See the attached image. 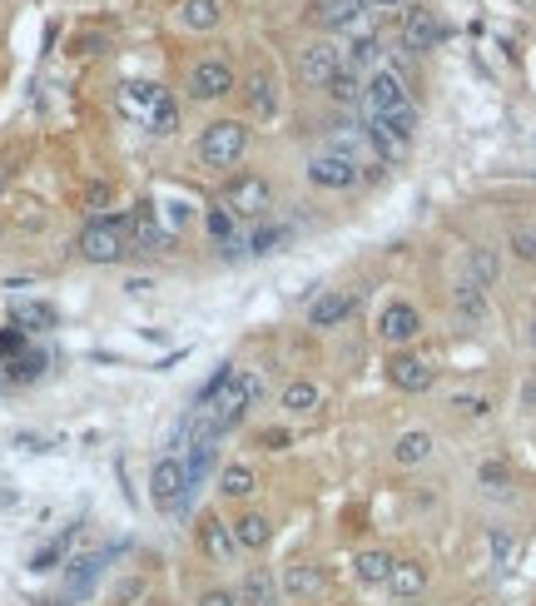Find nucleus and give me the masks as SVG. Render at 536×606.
<instances>
[{
	"label": "nucleus",
	"instance_id": "7ed1b4c3",
	"mask_svg": "<svg viewBox=\"0 0 536 606\" xmlns=\"http://www.w3.org/2000/svg\"><path fill=\"white\" fill-rule=\"evenodd\" d=\"M244 150H249L244 120H214V125L204 130V140H199V159L214 164V169H234V164L244 159Z\"/></svg>",
	"mask_w": 536,
	"mask_h": 606
},
{
	"label": "nucleus",
	"instance_id": "a878e982",
	"mask_svg": "<svg viewBox=\"0 0 536 606\" xmlns=\"http://www.w3.org/2000/svg\"><path fill=\"white\" fill-rule=\"evenodd\" d=\"M318 403H323V393H318V388H313V383H303V378H298V383H288V388H283V408H288V413H293V418H308V413H313V408H318Z\"/></svg>",
	"mask_w": 536,
	"mask_h": 606
},
{
	"label": "nucleus",
	"instance_id": "412c9836",
	"mask_svg": "<svg viewBox=\"0 0 536 606\" xmlns=\"http://www.w3.org/2000/svg\"><path fill=\"white\" fill-rule=\"evenodd\" d=\"M130 229H134V244H139V249H164V244H169V229L159 224V214H154L149 204L130 219Z\"/></svg>",
	"mask_w": 536,
	"mask_h": 606
},
{
	"label": "nucleus",
	"instance_id": "cd10ccee",
	"mask_svg": "<svg viewBox=\"0 0 536 606\" xmlns=\"http://www.w3.org/2000/svg\"><path fill=\"white\" fill-rule=\"evenodd\" d=\"M467 284H477V289H492L497 284V254L492 249H472L467 254Z\"/></svg>",
	"mask_w": 536,
	"mask_h": 606
},
{
	"label": "nucleus",
	"instance_id": "bb28decb",
	"mask_svg": "<svg viewBox=\"0 0 536 606\" xmlns=\"http://www.w3.org/2000/svg\"><path fill=\"white\" fill-rule=\"evenodd\" d=\"M219 15H224L219 0H184V5H179V20H184L189 30H214Z\"/></svg>",
	"mask_w": 536,
	"mask_h": 606
},
{
	"label": "nucleus",
	"instance_id": "37998d69",
	"mask_svg": "<svg viewBox=\"0 0 536 606\" xmlns=\"http://www.w3.org/2000/svg\"><path fill=\"white\" fill-rule=\"evenodd\" d=\"M189 214H194V209H184V204H169V224H184Z\"/></svg>",
	"mask_w": 536,
	"mask_h": 606
},
{
	"label": "nucleus",
	"instance_id": "4be33fe9",
	"mask_svg": "<svg viewBox=\"0 0 536 606\" xmlns=\"http://www.w3.org/2000/svg\"><path fill=\"white\" fill-rule=\"evenodd\" d=\"M348 313H353V299H348V294H323V299L308 308V323H313V328H333V323H343Z\"/></svg>",
	"mask_w": 536,
	"mask_h": 606
},
{
	"label": "nucleus",
	"instance_id": "2eb2a0df",
	"mask_svg": "<svg viewBox=\"0 0 536 606\" xmlns=\"http://www.w3.org/2000/svg\"><path fill=\"white\" fill-rule=\"evenodd\" d=\"M388 592H393L398 602L422 597V592H427V567H422V562H393V572H388Z\"/></svg>",
	"mask_w": 536,
	"mask_h": 606
},
{
	"label": "nucleus",
	"instance_id": "6ab92c4d",
	"mask_svg": "<svg viewBox=\"0 0 536 606\" xmlns=\"http://www.w3.org/2000/svg\"><path fill=\"white\" fill-rule=\"evenodd\" d=\"M244 95H249V110H254L259 120H268V115L278 110V85H273V75H268V70H254V75H249Z\"/></svg>",
	"mask_w": 536,
	"mask_h": 606
},
{
	"label": "nucleus",
	"instance_id": "4c0bfd02",
	"mask_svg": "<svg viewBox=\"0 0 536 606\" xmlns=\"http://www.w3.org/2000/svg\"><path fill=\"white\" fill-rule=\"evenodd\" d=\"M25 348V328H0V358H20Z\"/></svg>",
	"mask_w": 536,
	"mask_h": 606
},
{
	"label": "nucleus",
	"instance_id": "393cba45",
	"mask_svg": "<svg viewBox=\"0 0 536 606\" xmlns=\"http://www.w3.org/2000/svg\"><path fill=\"white\" fill-rule=\"evenodd\" d=\"M273 602H278V587L268 582V572L254 567V572L244 577V587H239V606H273Z\"/></svg>",
	"mask_w": 536,
	"mask_h": 606
},
{
	"label": "nucleus",
	"instance_id": "79ce46f5",
	"mask_svg": "<svg viewBox=\"0 0 536 606\" xmlns=\"http://www.w3.org/2000/svg\"><path fill=\"white\" fill-rule=\"evenodd\" d=\"M522 408H527V413H536V373L522 383Z\"/></svg>",
	"mask_w": 536,
	"mask_h": 606
},
{
	"label": "nucleus",
	"instance_id": "f257e3e1",
	"mask_svg": "<svg viewBox=\"0 0 536 606\" xmlns=\"http://www.w3.org/2000/svg\"><path fill=\"white\" fill-rule=\"evenodd\" d=\"M363 115L393 125L398 135H407V140L417 135V105H412V95L402 90V80L393 70H378V75L363 85Z\"/></svg>",
	"mask_w": 536,
	"mask_h": 606
},
{
	"label": "nucleus",
	"instance_id": "f3484780",
	"mask_svg": "<svg viewBox=\"0 0 536 606\" xmlns=\"http://www.w3.org/2000/svg\"><path fill=\"white\" fill-rule=\"evenodd\" d=\"M234 542H239L244 552H264L268 542H273V522H268L264 512H244V517L234 522Z\"/></svg>",
	"mask_w": 536,
	"mask_h": 606
},
{
	"label": "nucleus",
	"instance_id": "dca6fc26",
	"mask_svg": "<svg viewBox=\"0 0 536 606\" xmlns=\"http://www.w3.org/2000/svg\"><path fill=\"white\" fill-rule=\"evenodd\" d=\"M358 10H363V0H313V5H308V15H313L323 30H343V25H353Z\"/></svg>",
	"mask_w": 536,
	"mask_h": 606
},
{
	"label": "nucleus",
	"instance_id": "9b49d317",
	"mask_svg": "<svg viewBox=\"0 0 536 606\" xmlns=\"http://www.w3.org/2000/svg\"><path fill=\"white\" fill-rule=\"evenodd\" d=\"M308 179H313L318 189H353V184H358V164H353L348 154H318V159L308 164Z\"/></svg>",
	"mask_w": 536,
	"mask_h": 606
},
{
	"label": "nucleus",
	"instance_id": "20e7f679",
	"mask_svg": "<svg viewBox=\"0 0 536 606\" xmlns=\"http://www.w3.org/2000/svg\"><path fill=\"white\" fill-rule=\"evenodd\" d=\"M80 254L90 264H120L130 254V239H125V219H90L85 234H80Z\"/></svg>",
	"mask_w": 536,
	"mask_h": 606
},
{
	"label": "nucleus",
	"instance_id": "6e6552de",
	"mask_svg": "<svg viewBox=\"0 0 536 606\" xmlns=\"http://www.w3.org/2000/svg\"><path fill=\"white\" fill-rule=\"evenodd\" d=\"M338 70H343V55H338L328 40H313V45H303V55H298V75H303L308 85L328 90Z\"/></svg>",
	"mask_w": 536,
	"mask_h": 606
},
{
	"label": "nucleus",
	"instance_id": "7c9ffc66",
	"mask_svg": "<svg viewBox=\"0 0 536 606\" xmlns=\"http://www.w3.org/2000/svg\"><path fill=\"white\" fill-rule=\"evenodd\" d=\"M328 95L338 100V105H363V80H358V70H338L333 75V85H328Z\"/></svg>",
	"mask_w": 536,
	"mask_h": 606
},
{
	"label": "nucleus",
	"instance_id": "c03bdc74",
	"mask_svg": "<svg viewBox=\"0 0 536 606\" xmlns=\"http://www.w3.org/2000/svg\"><path fill=\"white\" fill-rule=\"evenodd\" d=\"M527 343L536 348V313H532V323H527Z\"/></svg>",
	"mask_w": 536,
	"mask_h": 606
},
{
	"label": "nucleus",
	"instance_id": "423d86ee",
	"mask_svg": "<svg viewBox=\"0 0 536 606\" xmlns=\"http://www.w3.org/2000/svg\"><path fill=\"white\" fill-rule=\"evenodd\" d=\"M234 85H239V75H234L229 60H214V55H209V60H199V65L189 70V95H194V100H224Z\"/></svg>",
	"mask_w": 536,
	"mask_h": 606
},
{
	"label": "nucleus",
	"instance_id": "72a5a7b5",
	"mask_svg": "<svg viewBox=\"0 0 536 606\" xmlns=\"http://www.w3.org/2000/svg\"><path fill=\"white\" fill-rule=\"evenodd\" d=\"M348 70H368V65H378V40L373 35H363L353 50H348V60H343Z\"/></svg>",
	"mask_w": 536,
	"mask_h": 606
},
{
	"label": "nucleus",
	"instance_id": "c9c22d12",
	"mask_svg": "<svg viewBox=\"0 0 536 606\" xmlns=\"http://www.w3.org/2000/svg\"><path fill=\"white\" fill-rule=\"evenodd\" d=\"M204 224H209V234H214L219 244L234 234V214H229V209H209V214H204Z\"/></svg>",
	"mask_w": 536,
	"mask_h": 606
},
{
	"label": "nucleus",
	"instance_id": "aec40b11",
	"mask_svg": "<svg viewBox=\"0 0 536 606\" xmlns=\"http://www.w3.org/2000/svg\"><path fill=\"white\" fill-rule=\"evenodd\" d=\"M219 492H224V497H254V492H259V472H254L249 462H229V467L219 472Z\"/></svg>",
	"mask_w": 536,
	"mask_h": 606
},
{
	"label": "nucleus",
	"instance_id": "e433bc0d",
	"mask_svg": "<svg viewBox=\"0 0 536 606\" xmlns=\"http://www.w3.org/2000/svg\"><path fill=\"white\" fill-rule=\"evenodd\" d=\"M477 477H482V487H492V492H502V487L512 482V472H507L502 462H482V472H477Z\"/></svg>",
	"mask_w": 536,
	"mask_h": 606
},
{
	"label": "nucleus",
	"instance_id": "f8f14e48",
	"mask_svg": "<svg viewBox=\"0 0 536 606\" xmlns=\"http://www.w3.org/2000/svg\"><path fill=\"white\" fill-rule=\"evenodd\" d=\"M388 378H393V388H402V393H427L432 388V363L427 358H417V353H398L393 363H388Z\"/></svg>",
	"mask_w": 536,
	"mask_h": 606
},
{
	"label": "nucleus",
	"instance_id": "473e14b6",
	"mask_svg": "<svg viewBox=\"0 0 536 606\" xmlns=\"http://www.w3.org/2000/svg\"><path fill=\"white\" fill-rule=\"evenodd\" d=\"M507 244H512V254H517L522 264H536V224H517Z\"/></svg>",
	"mask_w": 536,
	"mask_h": 606
},
{
	"label": "nucleus",
	"instance_id": "b1692460",
	"mask_svg": "<svg viewBox=\"0 0 536 606\" xmlns=\"http://www.w3.org/2000/svg\"><path fill=\"white\" fill-rule=\"evenodd\" d=\"M353 572H358V582H363V587H388V572H393V557H388V552H358V562H353Z\"/></svg>",
	"mask_w": 536,
	"mask_h": 606
},
{
	"label": "nucleus",
	"instance_id": "4468645a",
	"mask_svg": "<svg viewBox=\"0 0 536 606\" xmlns=\"http://www.w3.org/2000/svg\"><path fill=\"white\" fill-rule=\"evenodd\" d=\"M100 572H105V552L80 557V562L70 567V577H65V602H85V597H90V587L100 582Z\"/></svg>",
	"mask_w": 536,
	"mask_h": 606
},
{
	"label": "nucleus",
	"instance_id": "c85d7f7f",
	"mask_svg": "<svg viewBox=\"0 0 536 606\" xmlns=\"http://www.w3.org/2000/svg\"><path fill=\"white\" fill-rule=\"evenodd\" d=\"M452 303H457V313H462L467 323H487V289H477V284H462V289L452 294Z\"/></svg>",
	"mask_w": 536,
	"mask_h": 606
},
{
	"label": "nucleus",
	"instance_id": "39448f33",
	"mask_svg": "<svg viewBox=\"0 0 536 606\" xmlns=\"http://www.w3.org/2000/svg\"><path fill=\"white\" fill-rule=\"evenodd\" d=\"M268 204H273V189L259 174H234L224 184V209L234 219H259V214H268Z\"/></svg>",
	"mask_w": 536,
	"mask_h": 606
},
{
	"label": "nucleus",
	"instance_id": "a211bd4d",
	"mask_svg": "<svg viewBox=\"0 0 536 606\" xmlns=\"http://www.w3.org/2000/svg\"><path fill=\"white\" fill-rule=\"evenodd\" d=\"M283 592L288 597H313V592H323V567H313V562H293L288 572H283Z\"/></svg>",
	"mask_w": 536,
	"mask_h": 606
},
{
	"label": "nucleus",
	"instance_id": "a19ab883",
	"mask_svg": "<svg viewBox=\"0 0 536 606\" xmlns=\"http://www.w3.org/2000/svg\"><path fill=\"white\" fill-rule=\"evenodd\" d=\"M457 408L472 413V418H482V413H487V398H457Z\"/></svg>",
	"mask_w": 536,
	"mask_h": 606
},
{
	"label": "nucleus",
	"instance_id": "ddd939ff",
	"mask_svg": "<svg viewBox=\"0 0 536 606\" xmlns=\"http://www.w3.org/2000/svg\"><path fill=\"white\" fill-rule=\"evenodd\" d=\"M199 552H204L209 562H229V557L239 552V542H234V522H224V517H204V522H199Z\"/></svg>",
	"mask_w": 536,
	"mask_h": 606
},
{
	"label": "nucleus",
	"instance_id": "5701e85b",
	"mask_svg": "<svg viewBox=\"0 0 536 606\" xmlns=\"http://www.w3.org/2000/svg\"><path fill=\"white\" fill-rule=\"evenodd\" d=\"M393 457H398V467H417V462H427V457H432V433H422V428L402 433L398 443H393Z\"/></svg>",
	"mask_w": 536,
	"mask_h": 606
},
{
	"label": "nucleus",
	"instance_id": "ea45409f",
	"mask_svg": "<svg viewBox=\"0 0 536 606\" xmlns=\"http://www.w3.org/2000/svg\"><path fill=\"white\" fill-rule=\"evenodd\" d=\"M278 239H283L278 229H259V234H254V254H268V249H273Z\"/></svg>",
	"mask_w": 536,
	"mask_h": 606
},
{
	"label": "nucleus",
	"instance_id": "2f4dec72",
	"mask_svg": "<svg viewBox=\"0 0 536 606\" xmlns=\"http://www.w3.org/2000/svg\"><path fill=\"white\" fill-rule=\"evenodd\" d=\"M15 323L20 328H55V308L50 303H15Z\"/></svg>",
	"mask_w": 536,
	"mask_h": 606
},
{
	"label": "nucleus",
	"instance_id": "0eeeda50",
	"mask_svg": "<svg viewBox=\"0 0 536 606\" xmlns=\"http://www.w3.org/2000/svg\"><path fill=\"white\" fill-rule=\"evenodd\" d=\"M402 45H407L412 55L437 50V45H442V20H437L427 5H412V10L402 15Z\"/></svg>",
	"mask_w": 536,
	"mask_h": 606
},
{
	"label": "nucleus",
	"instance_id": "58836bf2",
	"mask_svg": "<svg viewBox=\"0 0 536 606\" xmlns=\"http://www.w3.org/2000/svg\"><path fill=\"white\" fill-rule=\"evenodd\" d=\"M199 606H239V592H224V587H214V592H204Z\"/></svg>",
	"mask_w": 536,
	"mask_h": 606
},
{
	"label": "nucleus",
	"instance_id": "1a4fd4ad",
	"mask_svg": "<svg viewBox=\"0 0 536 606\" xmlns=\"http://www.w3.org/2000/svg\"><path fill=\"white\" fill-rule=\"evenodd\" d=\"M149 497H154L159 507H179L184 497H194L189 482H184V462H179V457H164V462L149 472Z\"/></svg>",
	"mask_w": 536,
	"mask_h": 606
},
{
	"label": "nucleus",
	"instance_id": "f704fd0d",
	"mask_svg": "<svg viewBox=\"0 0 536 606\" xmlns=\"http://www.w3.org/2000/svg\"><path fill=\"white\" fill-rule=\"evenodd\" d=\"M45 373V358L40 353H20V358H10V378H40Z\"/></svg>",
	"mask_w": 536,
	"mask_h": 606
},
{
	"label": "nucleus",
	"instance_id": "c756f323",
	"mask_svg": "<svg viewBox=\"0 0 536 606\" xmlns=\"http://www.w3.org/2000/svg\"><path fill=\"white\" fill-rule=\"evenodd\" d=\"M209 467H214V443H194L189 457H184V482H189V492L209 477Z\"/></svg>",
	"mask_w": 536,
	"mask_h": 606
},
{
	"label": "nucleus",
	"instance_id": "f03ea898",
	"mask_svg": "<svg viewBox=\"0 0 536 606\" xmlns=\"http://www.w3.org/2000/svg\"><path fill=\"white\" fill-rule=\"evenodd\" d=\"M120 110L149 135H174L179 130V110H174L169 90H159V85H144V80L120 85Z\"/></svg>",
	"mask_w": 536,
	"mask_h": 606
},
{
	"label": "nucleus",
	"instance_id": "9d476101",
	"mask_svg": "<svg viewBox=\"0 0 536 606\" xmlns=\"http://www.w3.org/2000/svg\"><path fill=\"white\" fill-rule=\"evenodd\" d=\"M417 333H422V318H417L412 303H388V308H383V318H378V338H383V343L402 348V343H412Z\"/></svg>",
	"mask_w": 536,
	"mask_h": 606
},
{
	"label": "nucleus",
	"instance_id": "a18cd8bd",
	"mask_svg": "<svg viewBox=\"0 0 536 606\" xmlns=\"http://www.w3.org/2000/svg\"><path fill=\"white\" fill-rule=\"evenodd\" d=\"M0 194H5V174H0Z\"/></svg>",
	"mask_w": 536,
	"mask_h": 606
}]
</instances>
